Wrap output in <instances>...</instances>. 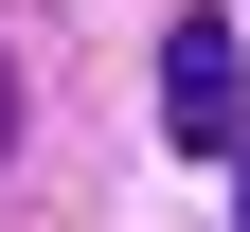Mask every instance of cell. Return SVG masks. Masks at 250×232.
<instances>
[{"instance_id": "obj_2", "label": "cell", "mask_w": 250, "mask_h": 232, "mask_svg": "<svg viewBox=\"0 0 250 232\" xmlns=\"http://www.w3.org/2000/svg\"><path fill=\"white\" fill-rule=\"evenodd\" d=\"M0 161H18V54H0Z\"/></svg>"}, {"instance_id": "obj_3", "label": "cell", "mask_w": 250, "mask_h": 232, "mask_svg": "<svg viewBox=\"0 0 250 232\" xmlns=\"http://www.w3.org/2000/svg\"><path fill=\"white\" fill-rule=\"evenodd\" d=\"M232 179H250V161H232ZM232 214H250V196H232Z\"/></svg>"}, {"instance_id": "obj_1", "label": "cell", "mask_w": 250, "mask_h": 232, "mask_svg": "<svg viewBox=\"0 0 250 232\" xmlns=\"http://www.w3.org/2000/svg\"><path fill=\"white\" fill-rule=\"evenodd\" d=\"M161 125L197 161H250V89H232V18H179L161 36Z\"/></svg>"}]
</instances>
